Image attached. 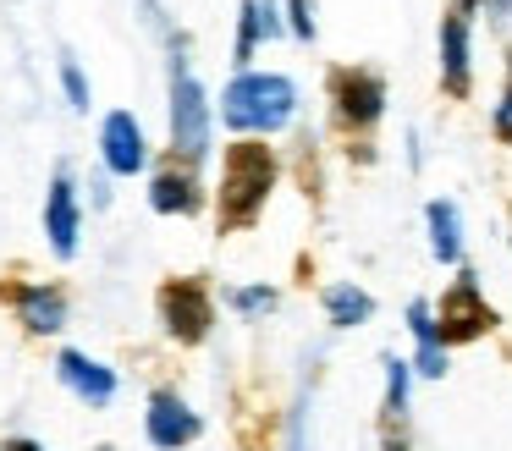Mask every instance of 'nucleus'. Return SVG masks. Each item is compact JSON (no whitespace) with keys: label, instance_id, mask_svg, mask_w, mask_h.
<instances>
[{"label":"nucleus","instance_id":"5","mask_svg":"<svg viewBox=\"0 0 512 451\" xmlns=\"http://www.w3.org/2000/svg\"><path fill=\"white\" fill-rule=\"evenodd\" d=\"M485 0H452L441 17V88L452 99H468L474 88V11Z\"/></svg>","mask_w":512,"mask_h":451},{"label":"nucleus","instance_id":"4","mask_svg":"<svg viewBox=\"0 0 512 451\" xmlns=\"http://www.w3.org/2000/svg\"><path fill=\"white\" fill-rule=\"evenodd\" d=\"M331 116L342 132H375L386 116V77L369 66H336L331 72Z\"/></svg>","mask_w":512,"mask_h":451},{"label":"nucleus","instance_id":"11","mask_svg":"<svg viewBox=\"0 0 512 451\" xmlns=\"http://www.w3.org/2000/svg\"><path fill=\"white\" fill-rule=\"evenodd\" d=\"M56 374H61V385H67L78 402H89V407H105L116 396V374L105 369V363H94L89 352H61Z\"/></svg>","mask_w":512,"mask_h":451},{"label":"nucleus","instance_id":"22","mask_svg":"<svg viewBox=\"0 0 512 451\" xmlns=\"http://www.w3.org/2000/svg\"><path fill=\"white\" fill-rule=\"evenodd\" d=\"M287 28H292V39H303V44L320 33L314 28V0H287Z\"/></svg>","mask_w":512,"mask_h":451},{"label":"nucleus","instance_id":"21","mask_svg":"<svg viewBox=\"0 0 512 451\" xmlns=\"http://www.w3.org/2000/svg\"><path fill=\"white\" fill-rule=\"evenodd\" d=\"M61 88H67V105L72 110H89V77H83V66L72 61V55L61 61Z\"/></svg>","mask_w":512,"mask_h":451},{"label":"nucleus","instance_id":"2","mask_svg":"<svg viewBox=\"0 0 512 451\" xmlns=\"http://www.w3.org/2000/svg\"><path fill=\"white\" fill-rule=\"evenodd\" d=\"M270 187H276V154H270V143H232L221 160V226L226 231L254 226Z\"/></svg>","mask_w":512,"mask_h":451},{"label":"nucleus","instance_id":"3","mask_svg":"<svg viewBox=\"0 0 512 451\" xmlns=\"http://www.w3.org/2000/svg\"><path fill=\"white\" fill-rule=\"evenodd\" d=\"M210 127H215L210 94H204V83L188 72L182 50L171 44V149L188 165H199L204 154H210Z\"/></svg>","mask_w":512,"mask_h":451},{"label":"nucleus","instance_id":"23","mask_svg":"<svg viewBox=\"0 0 512 451\" xmlns=\"http://www.w3.org/2000/svg\"><path fill=\"white\" fill-rule=\"evenodd\" d=\"M380 451H413L408 429H402V424H391V418H380Z\"/></svg>","mask_w":512,"mask_h":451},{"label":"nucleus","instance_id":"9","mask_svg":"<svg viewBox=\"0 0 512 451\" xmlns=\"http://www.w3.org/2000/svg\"><path fill=\"white\" fill-rule=\"evenodd\" d=\"M100 160H105V171H116V176L144 171L149 143H144V127H138L133 110H111V116H105V127H100Z\"/></svg>","mask_w":512,"mask_h":451},{"label":"nucleus","instance_id":"13","mask_svg":"<svg viewBox=\"0 0 512 451\" xmlns=\"http://www.w3.org/2000/svg\"><path fill=\"white\" fill-rule=\"evenodd\" d=\"M12 308H17V319H23V330H34V336H56V330L67 325V297H61L56 286H17Z\"/></svg>","mask_w":512,"mask_h":451},{"label":"nucleus","instance_id":"20","mask_svg":"<svg viewBox=\"0 0 512 451\" xmlns=\"http://www.w3.org/2000/svg\"><path fill=\"white\" fill-rule=\"evenodd\" d=\"M490 132H496L501 143H512V55H507V83H501V99H496V110H490Z\"/></svg>","mask_w":512,"mask_h":451},{"label":"nucleus","instance_id":"16","mask_svg":"<svg viewBox=\"0 0 512 451\" xmlns=\"http://www.w3.org/2000/svg\"><path fill=\"white\" fill-rule=\"evenodd\" d=\"M424 226H430V253L441 264H463V209L452 198H430L424 204Z\"/></svg>","mask_w":512,"mask_h":451},{"label":"nucleus","instance_id":"1","mask_svg":"<svg viewBox=\"0 0 512 451\" xmlns=\"http://www.w3.org/2000/svg\"><path fill=\"white\" fill-rule=\"evenodd\" d=\"M298 116V83L281 72H237L221 94V121L232 132H281Z\"/></svg>","mask_w":512,"mask_h":451},{"label":"nucleus","instance_id":"12","mask_svg":"<svg viewBox=\"0 0 512 451\" xmlns=\"http://www.w3.org/2000/svg\"><path fill=\"white\" fill-rule=\"evenodd\" d=\"M45 231H50V248H56V259H72V253H78V193H72V176H67V171H56V182H50Z\"/></svg>","mask_w":512,"mask_h":451},{"label":"nucleus","instance_id":"14","mask_svg":"<svg viewBox=\"0 0 512 451\" xmlns=\"http://www.w3.org/2000/svg\"><path fill=\"white\" fill-rule=\"evenodd\" d=\"M149 204H155L160 215H193V209L204 204V187H199V176H193V165H166V171H155Z\"/></svg>","mask_w":512,"mask_h":451},{"label":"nucleus","instance_id":"7","mask_svg":"<svg viewBox=\"0 0 512 451\" xmlns=\"http://www.w3.org/2000/svg\"><path fill=\"white\" fill-rule=\"evenodd\" d=\"M160 319H166V330L177 341H204L215 325V297L210 286L199 281H171L160 286Z\"/></svg>","mask_w":512,"mask_h":451},{"label":"nucleus","instance_id":"26","mask_svg":"<svg viewBox=\"0 0 512 451\" xmlns=\"http://www.w3.org/2000/svg\"><path fill=\"white\" fill-rule=\"evenodd\" d=\"M144 17H149V22H160V0H144Z\"/></svg>","mask_w":512,"mask_h":451},{"label":"nucleus","instance_id":"15","mask_svg":"<svg viewBox=\"0 0 512 451\" xmlns=\"http://www.w3.org/2000/svg\"><path fill=\"white\" fill-rule=\"evenodd\" d=\"M281 33V11L276 0H243V11H237V44H232V61L248 66L259 50V39H276Z\"/></svg>","mask_w":512,"mask_h":451},{"label":"nucleus","instance_id":"18","mask_svg":"<svg viewBox=\"0 0 512 451\" xmlns=\"http://www.w3.org/2000/svg\"><path fill=\"white\" fill-rule=\"evenodd\" d=\"M380 374H386V396H380V418H391V424H402V418H408V391H413V358H397V352H386V358H380Z\"/></svg>","mask_w":512,"mask_h":451},{"label":"nucleus","instance_id":"10","mask_svg":"<svg viewBox=\"0 0 512 451\" xmlns=\"http://www.w3.org/2000/svg\"><path fill=\"white\" fill-rule=\"evenodd\" d=\"M408 330H413V374L424 380H441L446 374V336H441V319H435V303L430 297H413L408 303Z\"/></svg>","mask_w":512,"mask_h":451},{"label":"nucleus","instance_id":"19","mask_svg":"<svg viewBox=\"0 0 512 451\" xmlns=\"http://www.w3.org/2000/svg\"><path fill=\"white\" fill-rule=\"evenodd\" d=\"M226 303H232L243 319H265L270 308L281 303V292H276V286H232V292H226Z\"/></svg>","mask_w":512,"mask_h":451},{"label":"nucleus","instance_id":"24","mask_svg":"<svg viewBox=\"0 0 512 451\" xmlns=\"http://www.w3.org/2000/svg\"><path fill=\"white\" fill-rule=\"evenodd\" d=\"M490 6V22H496V28H512V0H485Z\"/></svg>","mask_w":512,"mask_h":451},{"label":"nucleus","instance_id":"8","mask_svg":"<svg viewBox=\"0 0 512 451\" xmlns=\"http://www.w3.org/2000/svg\"><path fill=\"white\" fill-rule=\"evenodd\" d=\"M144 435H149V446H155V451H182L188 440L204 435V418L193 413L177 391H155V396H149V407H144Z\"/></svg>","mask_w":512,"mask_h":451},{"label":"nucleus","instance_id":"25","mask_svg":"<svg viewBox=\"0 0 512 451\" xmlns=\"http://www.w3.org/2000/svg\"><path fill=\"white\" fill-rule=\"evenodd\" d=\"M0 451H45V446H39V440H6Z\"/></svg>","mask_w":512,"mask_h":451},{"label":"nucleus","instance_id":"6","mask_svg":"<svg viewBox=\"0 0 512 451\" xmlns=\"http://www.w3.org/2000/svg\"><path fill=\"white\" fill-rule=\"evenodd\" d=\"M435 319H441L446 347H457V341H479L490 325H496V308L485 303V292H479V275H474V270H457V281L446 286L441 303H435Z\"/></svg>","mask_w":512,"mask_h":451},{"label":"nucleus","instance_id":"17","mask_svg":"<svg viewBox=\"0 0 512 451\" xmlns=\"http://www.w3.org/2000/svg\"><path fill=\"white\" fill-rule=\"evenodd\" d=\"M320 308H325V319H331L336 330H353V325H369V319H375V297H369L364 286H353V281H331L320 292Z\"/></svg>","mask_w":512,"mask_h":451}]
</instances>
